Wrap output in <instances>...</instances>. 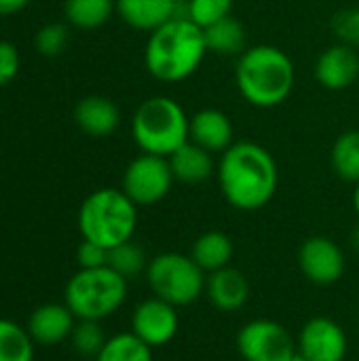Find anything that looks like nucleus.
<instances>
[{"mask_svg":"<svg viewBox=\"0 0 359 361\" xmlns=\"http://www.w3.org/2000/svg\"><path fill=\"white\" fill-rule=\"evenodd\" d=\"M205 294L218 311L235 313L245 307L250 298V283L241 271L226 267L207 275Z\"/></svg>","mask_w":359,"mask_h":361,"instance_id":"nucleus-15","label":"nucleus"},{"mask_svg":"<svg viewBox=\"0 0 359 361\" xmlns=\"http://www.w3.org/2000/svg\"><path fill=\"white\" fill-rule=\"evenodd\" d=\"M127 298V279L110 267L80 269L66 286V305L76 319L102 322L114 315Z\"/></svg>","mask_w":359,"mask_h":361,"instance_id":"nucleus-6","label":"nucleus"},{"mask_svg":"<svg viewBox=\"0 0 359 361\" xmlns=\"http://www.w3.org/2000/svg\"><path fill=\"white\" fill-rule=\"evenodd\" d=\"M233 0H186L184 17L190 19L201 30L214 25L216 21L231 15Z\"/></svg>","mask_w":359,"mask_h":361,"instance_id":"nucleus-28","label":"nucleus"},{"mask_svg":"<svg viewBox=\"0 0 359 361\" xmlns=\"http://www.w3.org/2000/svg\"><path fill=\"white\" fill-rule=\"evenodd\" d=\"M76 326L74 313L68 309V305H40L38 309L32 311L28 319V332L36 345L42 347H53L70 338L72 330Z\"/></svg>","mask_w":359,"mask_h":361,"instance_id":"nucleus-14","label":"nucleus"},{"mask_svg":"<svg viewBox=\"0 0 359 361\" xmlns=\"http://www.w3.org/2000/svg\"><path fill=\"white\" fill-rule=\"evenodd\" d=\"M138 228V205L121 188L91 192L78 209V231L85 241L112 250L133 239Z\"/></svg>","mask_w":359,"mask_h":361,"instance_id":"nucleus-4","label":"nucleus"},{"mask_svg":"<svg viewBox=\"0 0 359 361\" xmlns=\"http://www.w3.org/2000/svg\"><path fill=\"white\" fill-rule=\"evenodd\" d=\"M332 169L345 182H359V131L351 129L336 137L332 146Z\"/></svg>","mask_w":359,"mask_h":361,"instance_id":"nucleus-23","label":"nucleus"},{"mask_svg":"<svg viewBox=\"0 0 359 361\" xmlns=\"http://www.w3.org/2000/svg\"><path fill=\"white\" fill-rule=\"evenodd\" d=\"M95 361H152V349L133 332H121L106 341Z\"/></svg>","mask_w":359,"mask_h":361,"instance_id":"nucleus-24","label":"nucleus"},{"mask_svg":"<svg viewBox=\"0 0 359 361\" xmlns=\"http://www.w3.org/2000/svg\"><path fill=\"white\" fill-rule=\"evenodd\" d=\"M148 262L150 260L146 258L144 250L133 239L108 250V267L125 279H131L140 273H146Z\"/></svg>","mask_w":359,"mask_h":361,"instance_id":"nucleus-26","label":"nucleus"},{"mask_svg":"<svg viewBox=\"0 0 359 361\" xmlns=\"http://www.w3.org/2000/svg\"><path fill=\"white\" fill-rule=\"evenodd\" d=\"M76 262L80 269H99V267H108V250L97 245V243H91V241H85L78 245L76 250Z\"/></svg>","mask_w":359,"mask_h":361,"instance_id":"nucleus-31","label":"nucleus"},{"mask_svg":"<svg viewBox=\"0 0 359 361\" xmlns=\"http://www.w3.org/2000/svg\"><path fill=\"white\" fill-rule=\"evenodd\" d=\"M205 53L203 30L186 17H174L150 32L144 49V63L152 78L161 82H180L197 72Z\"/></svg>","mask_w":359,"mask_h":361,"instance_id":"nucleus-2","label":"nucleus"},{"mask_svg":"<svg viewBox=\"0 0 359 361\" xmlns=\"http://www.w3.org/2000/svg\"><path fill=\"white\" fill-rule=\"evenodd\" d=\"M296 351L311 361H345L349 338L330 317H311L298 332Z\"/></svg>","mask_w":359,"mask_h":361,"instance_id":"nucleus-11","label":"nucleus"},{"mask_svg":"<svg viewBox=\"0 0 359 361\" xmlns=\"http://www.w3.org/2000/svg\"><path fill=\"white\" fill-rule=\"evenodd\" d=\"M19 72V51L15 44L0 40V87L8 85Z\"/></svg>","mask_w":359,"mask_h":361,"instance_id":"nucleus-32","label":"nucleus"},{"mask_svg":"<svg viewBox=\"0 0 359 361\" xmlns=\"http://www.w3.org/2000/svg\"><path fill=\"white\" fill-rule=\"evenodd\" d=\"M294 63L273 44H256L239 55L235 80L243 99L256 108L284 104L294 89Z\"/></svg>","mask_w":359,"mask_h":361,"instance_id":"nucleus-3","label":"nucleus"},{"mask_svg":"<svg viewBox=\"0 0 359 361\" xmlns=\"http://www.w3.org/2000/svg\"><path fill=\"white\" fill-rule=\"evenodd\" d=\"M74 121L78 129L91 137H108L121 125V112L112 99L104 95H87L76 104Z\"/></svg>","mask_w":359,"mask_h":361,"instance_id":"nucleus-17","label":"nucleus"},{"mask_svg":"<svg viewBox=\"0 0 359 361\" xmlns=\"http://www.w3.org/2000/svg\"><path fill=\"white\" fill-rule=\"evenodd\" d=\"M28 2L30 0H0V15H13L28 6Z\"/></svg>","mask_w":359,"mask_h":361,"instance_id":"nucleus-33","label":"nucleus"},{"mask_svg":"<svg viewBox=\"0 0 359 361\" xmlns=\"http://www.w3.org/2000/svg\"><path fill=\"white\" fill-rule=\"evenodd\" d=\"M298 267L315 286H334L345 275V254L328 237H311L298 250Z\"/></svg>","mask_w":359,"mask_h":361,"instance_id":"nucleus-12","label":"nucleus"},{"mask_svg":"<svg viewBox=\"0 0 359 361\" xmlns=\"http://www.w3.org/2000/svg\"><path fill=\"white\" fill-rule=\"evenodd\" d=\"M359 78L358 49L349 44L328 47L315 61V80L330 91L349 89Z\"/></svg>","mask_w":359,"mask_h":361,"instance_id":"nucleus-13","label":"nucleus"},{"mask_svg":"<svg viewBox=\"0 0 359 361\" xmlns=\"http://www.w3.org/2000/svg\"><path fill=\"white\" fill-rule=\"evenodd\" d=\"M68 27L63 23H47L42 25L38 32H36V38H34V44H36V51L44 57H57L63 53L66 44H68Z\"/></svg>","mask_w":359,"mask_h":361,"instance_id":"nucleus-29","label":"nucleus"},{"mask_svg":"<svg viewBox=\"0 0 359 361\" xmlns=\"http://www.w3.org/2000/svg\"><path fill=\"white\" fill-rule=\"evenodd\" d=\"M353 209H355V214L359 216V182L355 184V190H353Z\"/></svg>","mask_w":359,"mask_h":361,"instance_id":"nucleus-35","label":"nucleus"},{"mask_svg":"<svg viewBox=\"0 0 359 361\" xmlns=\"http://www.w3.org/2000/svg\"><path fill=\"white\" fill-rule=\"evenodd\" d=\"M290 361H311V360H307L305 355H300V353L296 351V355H294V357H292V360H290Z\"/></svg>","mask_w":359,"mask_h":361,"instance_id":"nucleus-36","label":"nucleus"},{"mask_svg":"<svg viewBox=\"0 0 359 361\" xmlns=\"http://www.w3.org/2000/svg\"><path fill=\"white\" fill-rule=\"evenodd\" d=\"M233 252L235 247L229 235H224L222 231H207L199 235L197 241L193 243L190 258L201 267L205 275H209V273L231 267Z\"/></svg>","mask_w":359,"mask_h":361,"instance_id":"nucleus-20","label":"nucleus"},{"mask_svg":"<svg viewBox=\"0 0 359 361\" xmlns=\"http://www.w3.org/2000/svg\"><path fill=\"white\" fill-rule=\"evenodd\" d=\"M169 165L174 178L184 184H201L214 173L212 152H207L205 148H201L190 140L169 157Z\"/></svg>","mask_w":359,"mask_h":361,"instance_id":"nucleus-19","label":"nucleus"},{"mask_svg":"<svg viewBox=\"0 0 359 361\" xmlns=\"http://www.w3.org/2000/svg\"><path fill=\"white\" fill-rule=\"evenodd\" d=\"M131 135L142 152L169 159L190 140V118L176 99L154 95L142 102L135 110L131 118Z\"/></svg>","mask_w":359,"mask_h":361,"instance_id":"nucleus-5","label":"nucleus"},{"mask_svg":"<svg viewBox=\"0 0 359 361\" xmlns=\"http://www.w3.org/2000/svg\"><path fill=\"white\" fill-rule=\"evenodd\" d=\"M218 184L224 199L235 209H262L277 192V163L264 146L256 142H237L222 152Z\"/></svg>","mask_w":359,"mask_h":361,"instance_id":"nucleus-1","label":"nucleus"},{"mask_svg":"<svg viewBox=\"0 0 359 361\" xmlns=\"http://www.w3.org/2000/svg\"><path fill=\"white\" fill-rule=\"evenodd\" d=\"M207 51L216 55H241L245 51V27L233 15L216 21L214 25L203 30Z\"/></svg>","mask_w":359,"mask_h":361,"instance_id":"nucleus-21","label":"nucleus"},{"mask_svg":"<svg viewBox=\"0 0 359 361\" xmlns=\"http://www.w3.org/2000/svg\"><path fill=\"white\" fill-rule=\"evenodd\" d=\"M237 351L245 361H290L296 341L273 319H252L237 334Z\"/></svg>","mask_w":359,"mask_h":361,"instance_id":"nucleus-9","label":"nucleus"},{"mask_svg":"<svg viewBox=\"0 0 359 361\" xmlns=\"http://www.w3.org/2000/svg\"><path fill=\"white\" fill-rule=\"evenodd\" d=\"M351 245H353V247L359 252V226H355V228H353V233H351Z\"/></svg>","mask_w":359,"mask_h":361,"instance_id":"nucleus-34","label":"nucleus"},{"mask_svg":"<svg viewBox=\"0 0 359 361\" xmlns=\"http://www.w3.org/2000/svg\"><path fill=\"white\" fill-rule=\"evenodd\" d=\"M34 345L28 328L11 319H0V361H32Z\"/></svg>","mask_w":359,"mask_h":361,"instance_id":"nucleus-25","label":"nucleus"},{"mask_svg":"<svg viewBox=\"0 0 359 361\" xmlns=\"http://www.w3.org/2000/svg\"><path fill=\"white\" fill-rule=\"evenodd\" d=\"M358 326H359V315H358Z\"/></svg>","mask_w":359,"mask_h":361,"instance_id":"nucleus-37","label":"nucleus"},{"mask_svg":"<svg viewBox=\"0 0 359 361\" xmlns=\"http://www.w3.org/2000/svg\"><path fill=\"white\" fill-rule=\"evenodd\" d=\"M332 30L343 44L359 47V8H343L332 17Z\"/></svg>","mask_w":359,"mask_h":361,"instance_id":"nucleus-30","label":"nucleus"},{"mask_svg":"<svg viewBox=\"0 0 359 361\" xmlns=\"http://www.w3.org/2000/svg\"><path fill=\"white\" fill-rule=\"evenodd\" d=\"M146 281L154 296L174 307H188L203 296L207 277L190 256L165 252L148 262Z\"/></svg>","mask_w":359,"mask_h":361,"instance_id":"nucleus-7","label":"nucleus"},{"mask_svg":"<svg viewBox=\"0 0 359 361\" xmlns=\"http://www.w3.org/2000/svg\"><path fill=\"white\" fill-rule=\"evenodd\" d=\"M116 11V0H66V19L80 30H95L104 25Z\"/></svg>","mask_w":359,"mask_h":361,"instance_id":"nucleus-22","label":"nucleus"},{"mask_svg":"<svg viewBox=\"0 0 359 361\" xmlns=\"http://www.w3.org/2000/svg\"><path fill=\"white\" fill-rule=\"evenodd\" d=\"M180 0H116L118 17L133 30L154 32L178 15Z\"/></svg>","mask_w":359,"mask_h":361,"instance_id":"nucleus-16","label":"nucleus"},{"mask_svg":"<svg viewBox=\"0 0 359 361\" xmlns=\"http://www.w3.org/2000/svg\"><path fill=\"white\" fill-rule=\"evenodd\" d=\"M174 182L176 178H174L169 159L142 152L127 165L123 173L121 190L138 207H142V205H154L163 201L169 195Z\"/></svg>","mask_w":359,"mask_h":361,"instance_id":"nucleus-8","label":"nucleus"},{"mask_svg":"<svg viewBox=\"0 0 359 361\" xmlns=\"http://www.w3.org/2000/svg\"><path fill=\"white\" fill-rule=\"evenodd\" d=\"M178 307L159 296L142 300L131 313V332L150 349L171 343L178 334Z\"/></svg>","mask_w":359,"mask_h":361,"instance_id":"nucleus-10","label":"nucleus"},{"mask_svg":"<svg viewBox=\"0 0 359 361\" xmlns=\"http://www.w3.org/2000/svg\"><path fill=\"white\" fill-rule=\"evenodd\" d=\"M72 347L78 355L83 357H97V353L102 351V347L106 345V336L104 330L99 326V322H91V319H78V324L74 326L72 334H70Z\"/></svg>","mask_w":359,"mask_h":361,"instance_id":"nucleus-27","label":"nucleus"},{"mask_svg":"<svg viewBox=\"0 0 359 361\" xmlns=\"http://www.w3.org/2000/svg\"><path fill=\"white\" fill-rule=\"evenodd\" d=\"M190 142L207 152H224L233 146L231 118L216 108H203L190 116Z\"/></svg>","mask_w":359,"mask_h":361,"instance_id":"nucleus-18","label":"nucleus"}]
</instances>
